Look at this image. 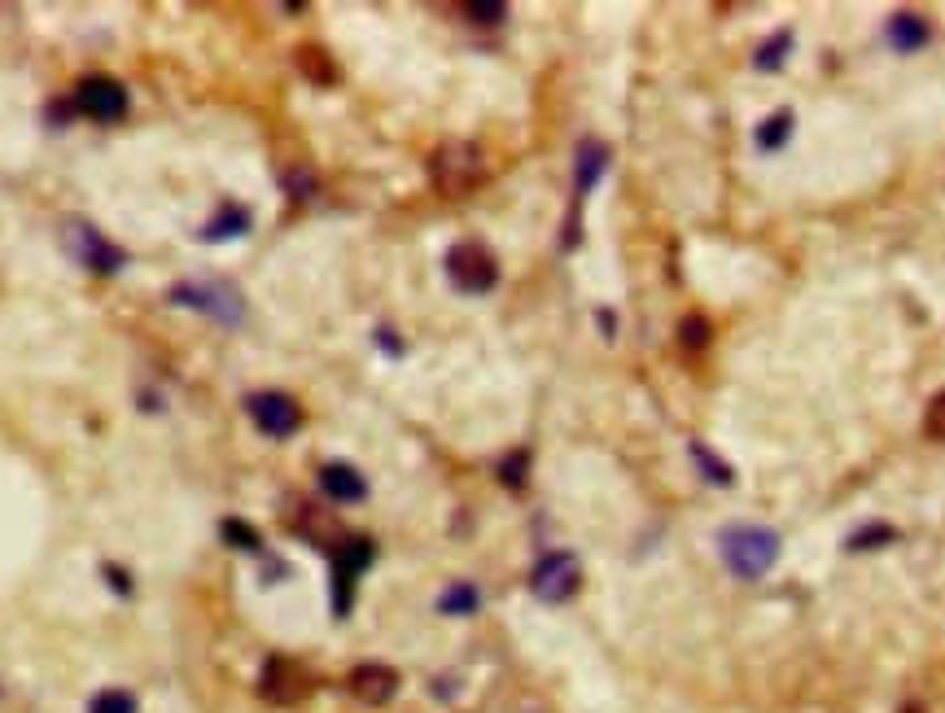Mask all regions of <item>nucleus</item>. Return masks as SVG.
Returning <instances> with one entry per match:
<instances>
[{
    "instance_id": "b1692460",
    "label": "nucleus",
    "mask_w": 945,
    "mask_h": 713,
    "mask_svg": "<svg viewBox=\"0 0 945 713\" xmlns=\"http://www.w3.org/2000/svg\"><path fill=\"white\" fill-rule=\"evenodd\" d=\"M889 539H893L889 525H867V530H858V534L850 539V547H854V552H867V547H885Z\"/></svg>"
},
{
    "instance_id": "ddd939ff",
    "label": "nucleus",
    "mask_w": 945,
    "mask_h": 713,
    "mask_svg": "<svg viewBox=\"0 0 945 713\" xmlns=\"http://www.w3.org/2000/svg\"><path fill=\"white\" fill-rule=\"evenodd\" d=\"M889 44H893L898 53L924 48V44H929V22H924L920 13H893V18H889Z\"/></svg>"
},
{
    "instance_id": "2eb2a0df",
    "label": "nucleus",
    "mask_w": 945,
    "mask_h": 713,
    "mask_svg": "<svg viewBox=\"0 0 945 713\" xmlns=\"http://www.w3.org/2000/svg\"><path fill=\"white\" fill-rule=\"evenodd\" d=\"M246 233H250V211H246V206H233V202L202 228L206 241H228V237H246Z\"/></svg>"
},
{
    "instance_id": "f257e3e1",
    "label": "nucleus",
    "mask_w": 945,
    "mask_h": 713,
    "mask_svg": "<svg viewBox=\"0 0 945 713\" xmlns=\"http://www.w3.org/2000/svg\"><path fill=\"white\" fill-rule=\"evenodd\" d=\"M718 543H722L727 569H731L735 578H744V582L766 578V569L779 561V539H775V530H766V525H727Z\"/></svg>"
},
{
    "instance_id": "9d476101",
    "label": "nucleus",
    "mask_w": 945,
    "mask_h": 713,
    "mask_svg": "<svg viewBox=\"0 0 945 713\" xmlns=\"http://www.w3.org/2000/svg\"><path fill=\"white\" fill-rule=\"evenodd\" d=\"M171 303H180V307H198V312H211V316H215V320H224V325H237V320H241V294H237L228 281L176 285V290H171Z\"/></svg>"
},
{
    "instance_id": "6e6552de",
    "label": "nucleus",
    "mask_w": 945,
    "mask_h": 713,
    "mask_svg": "<svg viewBox=\"0 0 945 713\" xmlns=\"http://www.w3.org/2000/svg\"><path fill=\"white\" fill-rule=\"evenodd\" d=\"M578 587H583V569H578V561H574L570 552L543 556V561L535 565V574H530V591H535L539 600H548V604L570 600Z\"/></svg>"
},
{
    "instance_id": "a878e982",
    "label": "nucleus",
    "mask_w": 945,
    "mask_h": 713,
    "mask_svg": "<svg viewBox=\"0 0 945 713\" xmlns=\"http://www.w3.org/2000/svg\"><path fill=\"white\" fill-rule=\"evenodd\" d=\"M691 455L700 460V468H709V477H713L718 486H727V482H731V468H727V464H718V460H713L705 446H691Z\"/></svg>"
},
{
    "instance_id": "dca6fc26",
    "label": "nucleus",
    "mask_w": 945,
    "mask_h": 713,
    "mask_svg": "<svg viewBox=\"0 0 945 713\" xmlns=\"http://www.w3.org/2000/svg\"><path fill=\"white\" fill-rule=\"evenodd\" d=\"M477 604H482V596H477L473 582H451V587L438 596V613H447V618H473Z\"/></svg>"
},
{
    "instance_id": "423d86ee",
    "label": "nucleus",
    "mask_w": 945,
    "mask_h": 713,
    "mask_svg": "<svg viewBox=\"0 0 945 713\" xmlns=\"http://www.w3.org/2000/svg\"><path fill=\"white\" fill-rule=\"evenodd\" d=\"M372 556H376V547L363 534H346L341 547L333 552V613L337 618H346V609L355 600V578L372 565Z\"/></svg>"
},
{
    "instance_id": "6ab92c4d",
    "label": "nucleus",
    "mask_w": 945,
    "mask_h": 713,
    "mask_svg": "<svg viewBox=\"0 0 945 713\" xmlns=\"http://www.w3.org/2000/svg\"><path fill=\"white\" fill-rule=\"evenodd\" d=\"M788 132H792V114L788 110H779V114H770L762 127H757V149H779L784 140H788Z\"/></svg>"
},
{
    "instance_id": "39448f33",
    "label": "nucleus",
    "mask_w": 945,
    "mask_h": 713,
    "mask_svg": "<svg viewBox=\"0 0 945 713\" xmlns=\"http://www.w3.org/2000/svg\"><path fill=\"white\" fill-rule=\"evenodd\" d=\"M75 114L92 118V123H119L127 114V88L114 79V75H83L75 83Z\"/></svg>"
},
{
    "instance_id": "0eeeda50",
    "label": "nucleus",
    "mask_w": 945,
    "mask_h": 713,
    "mask_svg": "<svg viewBox=\"0 0 945 713\" xmlns=\"http://www.w3.org/2000/svg\"><path fill=\"white\" fill-rule=\"evenodd\" d=\"M246 411L263 438H290L303 429V407L285 389H259L246 398Z\"/></svg>"
},
{
    "instance_id": "5701e85b",
    "label": "nucleus",
    "mask_w": 945,
    "mask_h": 713,
    "mask_svg": "<svg viewBox=\"0 0 945 713\" xmlns=\"http://www.w3.org/2000/svg\"><path fill=\"white\" fill-rule=\"evenodd\" d=\"M788 44H792V35H788V31H779L775 39H766V44H762V53L753 57V61H757V70H770V66H779Z\"/></svg>"
},
{
    "instance_id": "20e7f679",
    "label": "nucleus",
    "mask_w": 945,
    "mask_h": 713,
    "mask_svg": "<svg viewBox=\"0 0 945 713\" xmlns=\"http://www.w3.org/2000/svg\"><path fill=\"white\" fill-rule=\"evenodd\" d=\"M447 276L460 294H491L499 281V263L482 241H460L447 250Z\"/></svg>"
},
{
    "instance_id": "aec40b11",
    "label": "nucleus",
    "mask_w": 945,
    "mask_h": 713,
    "mask_svg": "<svg viewBox=\"0 0 945 713\" xmlns=\"http://www.w3.org/2000/svg\"><path fill=\"white\" fill-rule=\"evenodd\" d=\"M88 713H136V697L123 688H105L88 701Z\"/></svg>"
},
{
    "instance_id": "9b49d317",
    "label": "nucleus",
    "mask_w": 945,
    "mask_h": 713,
    "mask_svg": "<svg viewBox=\"0 0 945 713\" xmlns=\"http://www.w3.org/2000/svg\"><path fill=\"white\" fill-rule=\"evenodd\" d=\"M346 688H350V697L363 701V705H385V701H394V692H398V675H394L390 666H381V661H363V666H355V670L346 675Z\"/></svg>"
},
{
    "instance_id": "7ed1b4c3",
    "label": "nucleus",
    "mask_w": 945,
    "mask_h": 713,
    "mask_svg": "<svg viewBox=\"0 0 945 713\" xmlns=\"http://www.w3.org/2000/svg\"><path fill=\"white\" fill-rule=\"evenodd\" d=\"M61 246H66V254L83 268V272H97V276H119L123 268H127V250L123 246H114V241H105L92 224H83V219H66V228H61Z\"/></svg>"
},
{
    "instance_id": "bb28decb",
    "label": "nucleus",
    "mask_w": 945,
    "mask_h": 713,
    "mask_svg": "<svg viewBox=\"0 0 945 713\" xmlns=\"http://www.w3.org/2000/svg\"><path fill=\"white\" fill-rule=\"evenodd\" d=\"M464 13H469L473 22H486V26H491V22H504V13H508V9L486 0V4H464Z\"/></svg>"
},
{
    "instance_id": "c85d7f7f",
    "label": "nucleus",
    "mask_w": 945,
    "mask_h": 713,
    "mask_svg": "<svg viewBox=\"0 0 945 713\" xmlns=\"http://www.w3.org/2000/svg\"><path fill=\"white\" fill-rule=\"evenodd\" d=\"M285 189H290V197H312V189H315V180H312V171H290L285 176Z\"/></svg>"
},
{
    "instance_id": "cd10ccee",
    "label": "nucleus",
    "mask_w": 945,
    "mask_h": 713,
    "mask_svg": "<svg viewBox=\"0 0 945 713\" xmlns=\"http://www.w3.org/2000/svg\"><path fill=\"white\" fill-rule=\"evenodd\" d=\"M101 574H105V582H110L119 596H132V578H127V569H123V565L105 561V565H101Z\"/></svg>"
},
{
    "instance_id": "4be33fe9",
    "label": "nucleus",
    "mask_w": 945,
    "mask_h": 713,
    "mask_svg": "<svg viewBox=\"0 0 945 713\" xmlns=\"http://www.w3.org/2000/svg\"><path fill=\"white\" fill-rule=\"evenodd\" d=\"M678 342H683L687 351H700V347L709 342V320H705V316H687L683 329H678Z\"/></svg>"
},
{
    "instance_id": "f03ea898",
    "label": "nucleus",
    "mask_w": 945,
    "mask_h": 713,
    "mask_svg": "<svg viewBox=\"0 0 945 713\" xmlns=\"http://www.w3.org/2000/svg\"><path fill=\"white\" fill-rule=\"evenodd\" d=\"M429 180L442 197H464L486 180V158L473 140H447L429 158Z\"/></svg>"
},
{
    "instance_id": "412c9836",
    "label": "nucleus",
    "mask_w": 945,
    "mask_h": 713,
    "mask_svg": "<svg viewBox=\"0 0 945 713\" xmlns=\"http://www.w3.org/2000/svg\"><path fill=\"white\" fill-rule=\"evenodd\" d=\"M526 468H530V451H508L499 460V482L513 486V490H521L526 486Z\"/></svg>"
},
{
    "instance_id": "f3484780",
    "label": "nucleus",
    "mask_w": 945,
    "mask_h": 713,
    "mask_svg": "<svg viewBox=\"0 0 945 713\" xmlns=\"http://www.w3.org/2000/svg\"><path fill=\"white\" fill-rule=\"evenodd\" d=\"M299 66H303V75L315 79V83H333V79H337V66H333L328 53L315 48V44H303V48H299Z\"/></svg>"
},
{
    "instance_id": "a211bd4d",
    "label": "nucleus",
    "mask_w": 945,
    "mask_h": 713,
    "mask_svg": "<svg viewBox=\"0 0 945 713\" xmlns=\"http://www.w3.org/2000/svg\"><path fill=\"white\" fill-rule=\"evenodd\" d=\"M220 534H224V543L228 547H241V552H259V530L250 525V521H237V517H224L220 521Z\"/></svg>"
},
{
    "instance_id": "1a4fd4ad",
    "label": "nucleus",
    "mask_w": 945,
    "mask_h": 713,
    "mask_svg": "<svg viewBox=\"0 0 945 713\" xmlns=\"http://www.w3.org/2000/svg\"><path fill=\"white\" fill-rule=\"evenodd\" d=\"M307 692H312V679H307V670L294 657H268L263 661V675H259V697L263 701H272V705H299Z\"/></svg>"
},
{
    "instance_id": "4468645a",
    "label": "nucleus",
    "mask_w": 945,
    "mask_h": 713,
    "mask_svg": "<svg viewBox=\"0 0 945 713\" xmlns=\"http://www.w3.org/2000/svg\"><path fill=\"white\" fill-rule=\"evenodd\" d=\"M605 167H609V149H605L600 140H583V145H578V176H574V184H578V202L592 193V184L605 176Z\"/></svg>"
},
{
    "instance_id": "f8f14e48",
    "label": "nucleus",
    "mask_w": 945,
    "mask_h": 713,
    "mask_svg": "<svg viewBox=\"0 0 945 713\" xmlns=\"http://www.w3.org/2000/svg\"><path fill=\"white\" fill-rule=\"evenodd\" d=\"M319 490H324L333 503H359V499L368 495V482H363V473H359L355 464L333 460V464L319 468Z\"/></svg>"
},
{
    "instance_id": "7c9ffc66",
    "label": "nucleus",
    "mask_w": 945,
    "mask_h": 713,
    "mask_svg": "<svg viewBox=\"0 0 945 713\" xmlns=\"http://www.w3.org/2000/svg\"><path fill=\"white\" fill-rule=\"evenodd\" d=\"M902 713H924V710H920V705H907V710H902Z\"/></svg>"
},
{
    "instance_id": "393cba45",
    "label": "nucleus",
    "mask_w": 945,
    "mask_h": 713,
    "mask_svg": "<svg viewBox=\"0 0 945 713\" xmlns=\"http://www.w3.org/2000/svg\"><path fill=\"white\" fill-rule=\"evenodd\" d=\"M924 433L945 442V389L929 403V411H924Z\"/></svg>"
},
{
    "instance_id": "c756f323",
    "label": "nucleus",
    "mask_w": 945,
    "mask_h": 713,
    "mask_svg": "<svg viewBox=\"0 0 945 713\" xmlns=\"http://www.w3.org/2000/svg\"><path fill=\"white\" fill-rule=\"evenodd\" d=\"M376 338H381V347H385V351H390V355H398V351H403V347H398V342H394V338H390V329H376Z\"/></svg>"
}]
</instances>
